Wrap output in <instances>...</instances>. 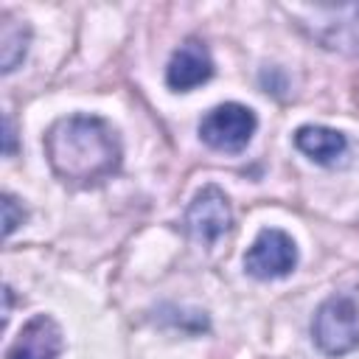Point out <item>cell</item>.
I'll use <instances>...</instances> for the list:
<instances>
[{"mask_svg":"<svg viewBox=\"0 0 359 359\" xmlns=\"http://www.w3.org/2000/svg\"><path fill=\"white\" fill-rule=\"evenodd\" d=\"M311 337L328 356H342L359 348V309L351 297L334 294L320 303L311 320Z\"/></svg>","mask_w":359,"mask_h":359,"instance_id":"3","label":"cell"},{"mask_svg":"<svg viewBox=\"0 0 359 359\" xmlns=\"http://www.w3.org/2000/svg\"><path fill=\"white\" fill-rule=\"evenodd\" d=\"M25 219V210L17 205V199L11 194H3V233L11 236Z\"/></svg>","mask_w":359,"mask_h":359,"instance_id":"11","label":"cell"},{"mask_svg":"<svg viewBox=\"0 0 359 359\" xmlns=\"http://www.w3.org/2000/svg\"><path fill=\"white\" fill-rule=\"evenodd\" d=\"M62 345L65 339L59 323L48 314H36L20 328L6 351V359H56L62 353Z\"/></svg>","mask_w":359,"mask_h":359,"instance_id":"7","label":"cell"},{"mask_svg":"<svg viewBox=\"0 0 359 359\" xmlns=\"http://www.w3.org/2000/svg\"><path fill=\"white\" fill-rule=\"evenodd\" d=\"M45 154L59 180L90 188L121 168V140L98 115H67L45 132Z\"/></svg>","mask_w":359,"mask_h":359,"instance_id":"1","label":"cell"},{"mask_svg":"<svg viewBox=\"0 0 359 359\" xmlns=\"http://www.w3.org/2000/svg\"><path fill=\"white\" fill-rule=\"evenodd\" d=\"M210 76H213V59H210V50L205 48V42H199V39L182 42L171 53L168 67H165V84L177 93H188L194 87L205 84Z\"/></svg>","mask_w":359,"mask_h":359,"instance_id":"8","label":"cell"},{"mask_svg":"<svg viewBox=\"0 0 359 359\" xmlns=\"http://www.w3.org/2000/svg\"><path fill=\"white\" fill-rule=\"evenodd\" d=\"M255 129H258L255 112L238 101H224V104L208 109L199 121L202 143H208L216 151H227V154L247 149Z\"/></svg>","mask_w":359,"mask_h":359,"instance_id":"4","label":"cell"},{"mask_svg":"<svg viewBox=\"0 0 359 359\" xmlns=\"http://www.w3.org/2000/svg\"><path fill=\"white\" fill-rule=\"evenodd\" d=\"M294 266H297V247H294L292 236L278 227H264L244 255L247 275H252L258 280L286 278Z\"/></svg>","mask_w":359,"mask_h":359,"instance_id":"5","label":"cell"},{"mask_svg":"<svg viewBox=\"0 0 359 359\" xmlns=\"http://www.w3.org/2000/svg\"><path fill=\"white\" fill-rule=\"evenodd\" d=\"M297 25L323 48L337 53H359V3L339 6H297Z\"/></svg>","mask_w":359,"mask_h":359,"instance_id":"2","label":"cell"},{"mask_svg":"<svg viewBox=\"0 0 359 359\" xmlns=\"http://www.w3.org/2000/svg\"><path fill=\"white\" fill-rule=\"evenodd\" d=\"M3 140H6L3 151H6V157H11L14 154V126H11V118L8 115L3 118Z\"/></svg>","mask_w":359,"mask_h":359,"instance_id":"12","label":"cell"},{"mask_svg":"<svg viewBox=\"0 0 359 359\" xmlns=\"http://www.w3.org/2000/svg\"><path fill=\"white\" fill-rule=\"evenodd\" d=\"M28 36H31L28 25L14 20L11 14H3V22H0V65H3V73L17 70V65L25 59Z\"/></svg>","mask_w":359,"mask_h":359,"instance_id":"10","label":"cell"},{"mask_svg":"<svg viewBox=\"0 0 359 359\" xmlns=\"http://www.w3.org/2000/svg\"><path fill=\"white\" fill-rule=\"evenodd\" d=\"M294 146L314 163L320 165H331L337 163V157L345 154L348 140L342 132L331 129V126H317V123H306L294 132Z\"/></svg>","mask_w":359,"mask_h":359,"instance_id":"9","label":"cell"},{"mask_svg":"<svg viewBox=\"0 0 359 359\" xmlns=\"http://www.w3.org/2000/svg\"><path fill=\"white\" fill-rule=\"evenodd\" d=\"M230 224H233V210L224 191L219 185H205L202 191H196V196L185 210V227L191 238L202 244H213L230 230Z\"/></svg>","mask_w":359,"mask_h":359,"instance_id":"6","label":"cell"}]
</instances>
